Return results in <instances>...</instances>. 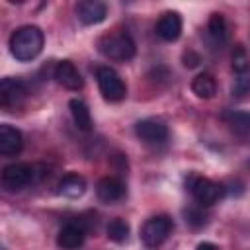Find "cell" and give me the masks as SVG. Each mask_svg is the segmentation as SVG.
<instances>
[{
    "instance_id": "cell-11",
    "label": "cell",
    "mask_w": 250,
    "mask_h": 250,
    "mask_svg": "<svg viewBox=\"0 0 250 250\" xmlns=\"http://www.w3.org/2000/svg\"><path fill=\"white\" fill-rule=\"evenodd\" d=\"M125 184L119 180V178H113V176H105L102 178L98 184H96V193H98V199L104 201V203H115V201H121L125 197Z\"/></svg>"
},
{
    "instance_id": "cell-15",
    "label": "cell",
    "mask_w": 250,
    "mask_h": 250,
    "mask_svg": "<svg viewBox=\"0 0 250 250\" xmlns=\"http://www.w3.org/2000/svg\"><path fill=\"white\" fill-rule=\"evenodd\" d=\"M86 191V180L80 174H66L59 182V193L68 199H78Z\"/></svg>"
},
{
    "instance_id": "cell-13",
    "label": "cell",
    "mask_w": 250,
    "mask_h": 250,
    "mask_svg": "<svg viewBox=\"0 0 250 250\" xmlns=\"http://www.w3.org/2000/svg\"><path fill=\"white\" fill-rule=\"evenodd\" d=\"M156 35L162 41H176L182 35V16L178 12H166L156 21Z\"/></svg>"
},
{
    "instance_id": "cell-22",
    "label": "cell",
    "mask_w": 250,
    "mask_h": 250,
    "mask_svg": "<svg viewBox=\"0 0 250 250\" xmlns=\"http://www.w3.org/2000/svg\"><path fill=\"white\" fill-rule=\"evenodd\" d=\"M184 217H186V223L191 225L193 229H199L203 225H207V213L203 211L201 205H195V207H189L184 211Z\"/></svg>"
},
{
    "instance_id": "cell-20",
    "label": "cell",
    "mask_w": 250,
    "mask_h": 250,
    "mask_svg": "<svg viewBox=\"0 0 250 250\" xmlns=\"http://www.w3.org/2000/svg\"><path fill=\"white\" fill-rule=\"evenodd\" d=\"M225 117L232 125L234 133H238L240 137H246L248 135V129H250V117H248V113H244V111H230Z\"/></svg>"
},
{
    "instance_id": "cell-16",
    "label": "cell",
    "mask_w": 250,
    "mask_h": 250,
    "mask_svg": "<svg viewBox=\"0 0 250 250\" xmlns=\"http://www.w3.org/2000/svg\"><path fill=\"white\" fill-rule=\"evenodd\" d=\"M68 107H70V115L74 119V125L84 133L92 131V115H90V109H88L86 102L80 100V98H72L68 102Z\"/></svg>"
},
{
    "instance_id": "cell-1",
    "label": "cell",
    "mask_w": 250,
    "mask_h": 250,
    "mask_svg": "<svg viewBox=\"0 0 250 250\" xmlns=\"http://www.w3.org/2000/svg\"><path fill=\"white\" fill-rule=\"evenodd\" d=\"M45 35L37 25H23L10 37V53L16 61L29 62L43 51Z\"/></svg>"
},
{
    "instance_id": "cell-7",
    "label": "cell",
    "mask_w": 250,
    "mask_h": 250,
    "mask_svg": "<svg viewBox=\"0 0 250 250\" xmlns=\"http://www.w3.org/2000/svg\"><path fill=\"white\" fill-rule=\"evenodd\" d=\"M135 135L146 143V145H152V146H158V145H164L170 137V131L166 127L164 121L160 119H141L135 123Z\"/></svg>"
},
{
    "instance_id": "cell-17",
    "label": "cell",
    "mask_w": 250,
    "mask_h": 250,
    "mask_svg": "<svg viewBox=\"0 0 250 250\" xmlns=\"http://www.w3.org/2000/svg\"><path fill=\"white\" fill-rule=\"evenodd\" d=\"M191 92H193L197 98L211 100V98L217 94V82H215L213 74H209V72L197 74V76L191 80Z\"/></svg>"
},
{
    "instance_id": "cell-14",
    "label": "cell",
    "mask_w": 250,
    "mask_h": 250,
    "mask_svg": "<svg viewBox=\"0 0 250 250\" xmlns=\"http://www.w3.org/2000/svg\"><path fill=\"white\" fill-rule=\"evenodd\" d=\"M55 80L62 88H66V90H80L84 86V80H82L78 68L70 61L57 62V66H55Z\"/></svg>"
},
{
    "instance_id": "cell-8",
    "label": "cell",
    "mask_w": 250,
    "mask_h": 250,
    "mask_svg": "<svg viewBox=\"0 0 250 250\" xmlns=\"http://www.w3.org/2000/svg\"><path fill=\"white\" fill-rule=\"evenodd\" d=\"M88 234V227L86 223L80 219V221H70L66 223L59 234H57V246L62 248V250H76L84 244V238Z\"/></svg>"
},
{
    "instance_id": "cell-23",
    "label": "cell",
    "mask_w": 250,
    "mask_h": 250,
    "mask_svg": "<svg viewBox=\"0 0 250 250\" xmlns=\"http://www.w3.org/2000/svg\"><path fill=\"white\" fill-rule=\"evenodd\" d=\"M197 250H219L213 242H199L197 244Z\"/></svg>"
},
{
    "instance_id": "cell-6",
    "label": "cell",
    "mask_w": 250,
    "mask_h": 250,
    "mask_svg": "<svg viewBox=\"0 0 250 250\" xmlns=\"http://www.w3.org/2000/svg\"><path fill=\"white\" fill-rule=\"evenodd\" d=\"M35 178V166L27 164V162H14V164H8L2 174H0V184L10 189V191H16V189H23L25 186H29Z\"/></svg>"
},
{
    "instance_id": "cell-2",
    "label": "cell",
    "mask_w": 250,
    "mask_h": 250,
    "mask_svg": "<svg viewBox=\"0 0 250 250\" xmlns=\"http://www.w3.org/2000/svg\"><path fill=\"white\" fill-rule=\"evenodd\" d=\"M98 51L111 59V61H131L137 53V47H135V41L129 33L121 31V33H113V35H105L98 41Z\"/></svg>"
},
{
    "instance_id": "cell-9",
    "label": "cell",
    "mask_w": 250,
    "mask_h": 250,
    "mask_svg": "<svg viewBox=\"0 0 250 250\" xmlns=\"http://www.w3.org/2000/svg\"><path fill=\"white\" fill-rule=\"evenodd\" d=\"M27 96V86L20 78L0 80V107H16Z\"/></svg>"
},
{
    "instance_id": "cell-10",
    "label": "cell",
    "mask_w": 250,
    "mask_h": 250,
    "mask_svg": "<svg viewBox=\"0 0 250 250\" xmlns=\"http://www.w3.org/2000/svg\"><path fill=\"white\" fill-rule=\"evenodd\" d=\"M107 16V6L100 0H82L76 4V18L84 25H96Z\"/></svg>"
},
{
    "instance_id": "cell-21",
    "label": "cell",
    "mask_w": 250,
    "mask_h": 250,
    "mask_svg": "<svg viewBox=\"0 0 250 250\" xmlns=\"http://www.w3.org/2000/svg\"><path fill=\"white\" fill-rule=\"evenodd\" d=\"M232 70L236 76L248 74V55L242 45H236L232 51Z\"/></svg>"
},
{
    "instance_id": "cell-5",
    "label": "cell",
    "mask_w": 250,
    "mask_h": 250,
    "mask_svg": "<svg viewBox=\"0 0 250 250\" xmlns=\"http://www.w3.org/2000/svg\"><path fill=\"white\" fill-rule=\"evenodd\" d=\"M96 80H98L102 96L107 102H121L127 96L125 82L121 80V76L111 66H98L96 68Z\"/></svg>"
},
{
    "instance_id": "cell-18",
    "label": "cell",
    "mask_w": 250,
    "mask_h": 250,
    "mask_svg": "<svg viewBox=\"0 0 250 250\" xmlns=\"http://www.w3.org/2000/svg\"><path fill=\"white\" fill-rule=\"evenodd\" d=\"M207 31L211 35V39L215 43H225L229 39V25H227V20L223 14H211L209 21H207Z\"/></svg>"
},
{
    "instance_id": "cell-19",
    "label": "cell",
    "mask_w": 250,
    "mask_h": 250,
    "mask_svg": "<svg viewBox=\"0 0 250 250\" xmlns=\"http://www.w3.org/2000/svg\"><path fill=\"white\" fill-rule=\"evenodd\" d=\"M105 232H107V238L109 240H113L117 244H123L129 238V223L125 219H119L117 217V219H113V221L107 223Z\"/></svg>"
},
{
    "instance_id": "cell-4",
    "label": "cell",
    "mask_w": 250,
    "mask_h": 250,
    "mask_svg": "<svg viewBox=\"0 0 250 250\" xmlns=\"http://www.w3.org/2000/svg\"><path fill=\"white\" fill-rule=\"evenodd\" d=\"M188 189H189L191 197L197 201V205H201V207H209L225 195V188L221 184H217L209 178H201V176H191L188 180Z\"/></svg>"
},
{
    "instance_id": "cell-12",
    "label": "cell",
    "mask_w": 250,
    "mask_h": 250,
    "mask_svg": "<svg viewBox=\"0 0 250 250\" xmlns=\"http://www.w3.org/2000/svg\"><path fill=\"white\" fill-rule=\"evenodd\" d=\"M23 137L20 129L8 123H0V154L2 156H16L21 152Z\"/></svg>"
},
{
    "instance_id": "cell-3",
    "label": "cell",
    "mask_w": 250,
    "mask_h": 250,
    "mask_svg": "<svg viewBox=\"0 0 250 250\" xmlns=\"http://www.w3.org/2000/svg\"><path fill=\"white\" fill-rule=\"evenodd\" d=\"M172 230H174L172 219L168 215H156L145 221L141 229V240L146 248H158L162 242H166Z\"/></svg>"
}]
</instances>
